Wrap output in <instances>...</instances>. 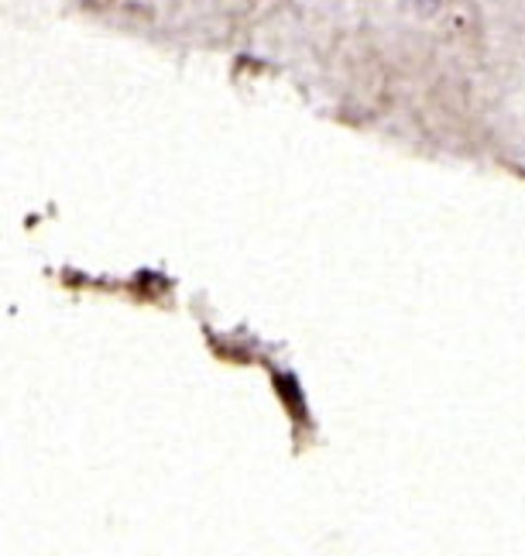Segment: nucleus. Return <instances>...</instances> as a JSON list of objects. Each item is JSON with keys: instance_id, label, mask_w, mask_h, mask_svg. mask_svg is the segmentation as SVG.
<instances>
[{"instance_id": "obj_1", "label": "nucleus", "mask_w": 525, "mask_h": 556, "mask_svg": "<svg viewBox=\"0 0 525 556\" xmlns=\"http://www.w3.org/2000/svg\"><path fill=\"white\" fill-rule=\"evenodd\" d=\"M415 4H436V0H415Z\"/></svg>"}]
</instances>
